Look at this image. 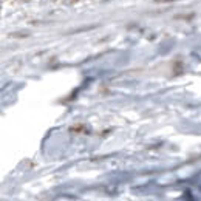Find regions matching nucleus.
<instances>
[{
    "label": "nucleus",
    "instance_id": "f257e3e1",
    "mask_svg": "<svg viewBox=\"0 0 201 201\" xmlns=\"http://www.w3.org/2000/svg\"><path fill=\"white\" fill-rule=\"evenodd\" d=\"M73 2H76V0H73Z\"/></svg>",
    "mask_w": 201,
    "mask_h": 201
}]
</instances>
